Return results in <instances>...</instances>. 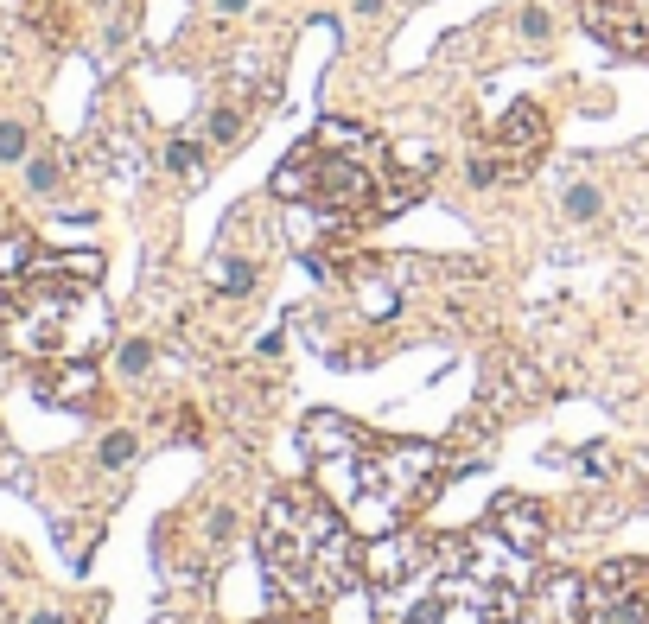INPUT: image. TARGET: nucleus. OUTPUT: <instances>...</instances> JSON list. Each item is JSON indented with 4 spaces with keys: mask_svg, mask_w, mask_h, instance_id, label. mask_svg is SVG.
<instances>
[{
    "mask_svg": "<svg viewBox=\"0 0 649 624\" xmlns=\"http://www.w3.org/2000/svg\"><path fill=\"white\" fill-rule=\"evenodd\" d=\"M529 561L497 523L471 535L389 529L363 548L376 624H516Z\"/></svg>",
    "mask_w": 649,
    "mask_h": 624,
    "instance_id": "f257e3e1",
    "label": "nucleus"
},
{
    "mask_svg": "<svg viewBox=\"0 0 649 624\" xmlns=\"http://www.w3.org/2000/svg\"><path fill=\"white\" fill-rule=\"evenodd\" d=\"M255 554H261V574L274 580V593L300 618L325 612L331 599H344L363 580L357 529H350V516L331 504L319 484H280L261 504Z\"/></svg>",
    "mask_w": 649,
    "mask_h": 624,
    "instance_id": "f03ea898",
    "label": "nucleus"
},
{
    "mask_svg": "<svg viewBox=\"0 0 649 624\" xmlns=\"http://www.w3.org/2000/svg\"><path fill=\"white\" fill-rule=\"evenodd\" d=\"M433 465H440V453L420 440H376V433H363L350 453L319 459V491L350 516V529L376 542V535L408 523V510L427 497Z\"/></svg>",
    "mask_w": 649,
    "mask_h": 624,
    "instance_id": "7ed1b4c3",
    "label": "nucleus"
},
{
    "mask_svg": "<svg viewBox=\"0 0 649 624\" xmlns=\"http://www.w3.org/2000/svg\"><path fill=\"white\" fill-rule=\"evenodd\" d=\"M102 332V306L90 274L45 268L0 293V344L20 357H90V338Z\"/></svg>",
    "mask_w": 649,
    "mask_h": 624,
    "instance_id": "20e7f679",
    "label": "nucleus"
},
{
    "mask_svg": "<svg viewBox=\"0 0 649 624\" xmlns=\"http://www.w3.org/2000/svg\"><path fill=\"white\" fill-rule=\"evenodd\" d=\"M280 198H300L325 217H363L382 211V179H376V147L363 128L344 121H319L306 147H293L274 172Z\"/></svg>",
    "mask_w": 649,
    "mask_h": 624,
    "instance_id": "39448f33",
    "label": "nucleus"
},
{
    "mask_svg": "<svg viewBox=\"0 0 649 624\" xmlns=\"http://www.w3.org/2000/svg\"><path fill=\"white\" fill-rule=\"evenodd\" d=\"M541 147H548V115L535 109V102H516L510 115L490 128V147L471 160V185H497V179H522Z\"/></svg>",
    "mask_w": 649,
    "mask_h": 624,
    "instance_id": "423d86ee",
    "label": "nucleus"
},
{
    "mask_svg": "<svg viewBox=\"0 0 649 624\" xmlns=\"http://www.w3.org/2000/svg\"><path fill=\"white\" fill-rule=\"evenodd\" d=\"M580 624H649V561H605L580 586Z\"/></svg>",
    "mask_w": 649,
    "mask_h": 624,
    "instance_id": "0eeeda50",
    "label": "nucleus"
},
{
    "mask_svg": "<svg viewBox=\"0 0 649 624\" xmlns=\"http://www.w3.org/2000/svg\"><path fill=\"white\" fill-rule=\"evenodd\" d=\"M580 20L605 51L649 64V0H580Z\"/></svg>",
    "mask_w": 649,
    "mask_h": 624,
    "instance_id": "6e6552de",
    "label": "nucleus"
},
{
    "mask_svg": "<svg viewBox=\"0 0 649 624\" xmlns=\"http://www.w3.org/2000/svg\"><path fill=\"white\" fill-rule=\"evenodd\" d=\"M96 389H102V376H96L90 357H51V370L39 383V395L51 408H83V402H96Z\"/></svg>",
    "mask_w": 649,
    "mask_h": 624,
    "instance_id": "1a4fd4ad",
    "label": "nucleus"
},
{
    "mask_svg": "<svg viewBox=\"0 0 649 624\" xmlns=\"http://www.w3.org/2000/svg\"><path fill=\"white\" fill-rule=\"evenodd\" d=\"M490 523L510 535V542H516L522 554H541V542H548V516H541V510L529 504V497H503Z\"/></svg>",
    "mask_w": 649,
    "mask_h": 624,
    "instance_id": "9d476101",
    "label": "nucleus"
},
{
    "mask_svg": "<svg viewBox=\"0 0 649 624\" xmlns=\"http://www.w3.org/2000/svg\"><path fill=\"white\" fill-rule=\"evenodd\" d=\"M242 128H249V109H242V102H217L210 121H204V141L210 147H230V141H242Z\"/></svg>",
    "mask_w": 649,
    "mask_h": 624,
    "instance_id": "9b49d317",
    "label": "nucleus"
},
{
    "mask_svg": "<svg viewBox=\"0 0 649 624\" xmlns=\"http://www.w3.org/2000/svg\"><path fill=\"white\" fill-rule=\"evenodd\" d=\"M32 268V236H0V287H13V274Z\"/></svg>",
    "mask_w": 649,
    "mask_h": 624,
    "instance_id": "f8f14e48",
    "label": "nucleus"
},
{
    "mask_svg": "<svg viewBox=\"0 0 649 624\" xmlns=\"http://www.w3.org/2000/svg\"><path fill=\"white\" fill-rule=\"evenodd\" d=\"M560 211H567L573 223H592V217L605 211V192H599V185H567V198H560Z\"/></svg>",
    "mask_w": 649,
    "mask_h": 624,
    "instance_id": "ddd939ff",
    "label": "nucleus"
},
{
    "mask_svg": "<svg viewBox=\"0 0 649 624\" xmlns=\"http://www.w3.org/2000/svg\"><path fill=\"white\" fill-rule=\"evenodd\" d=\"M134 453H140V440H134V433H128V427H115V433H109V440H102V453H96V459H102V465H109V472H121V465H128Z\"/></svg>",
    "mask_w": 649,
    "mask_h": 624,
    "instance_id": "4468645a",
    "label": "nucleus"
},
{
    "mask_svg": "<svg viewBox=\"0 0 649 624\" xmlns=\"http://www.w3.org/2000/svg\"><path fill=\"white\" fill-rule=\"evenodd\" d=\"M166 166L179 172V179H198V172H204V147L198 141H172L166 147Z\"/></svg>",
    "mask_w": 649,
    "mask_h": 624,
    "instance_id": "2eb2a0df",
    "label": "nucleus"
},
{
    "mask_svg": "<svg viewBox=\"0 0 649 624\" xmlns=\"http://www.w3.org/2000/svg\"><path fill=\"white\" fill-rule=\"evenodd\" d=\"M26 153H32V128H26V121H0V160H26Z\"/></svg>",
    "mask_w": 649,
    "mask_h": 624,
    "instance_id": "dca6fc26",
    "label": "nucleus"
},
{
    "mask_svg": "<svg viewBox=\"0 0 649 624\" xmlns=\"http://www.w3.org/2000/svg\"><path fill=\"white\" fill-rule=\"evenodd\" d=\"M58 179H64V166L51 160V153H39V160L26 166V185H32V192H39V198H51V192H58Z\"/></svg>",
    "mask_w": 649,
    "mask_h": 624,
    "instance_id": "f3484780",
    "label": "nucleus"
},
{
    "mask_svg": "<svg viewBox=\"0 0 649 624\" xmlns=\"http://www.w3.org/2000/svg\"><path fill=\"white\" fill-rule=\"evenodd\" d=\"M115 363H121V376H147V370H153V344H147V338H128V344L115 351Z\"/></svg>",
    "mask_w": 649,
    "mask_h": 624,
    "instance_id": "a211bd4d",
    "label": "nucleus"
},
{
    "mask_svg": "<svg viewBox=\"0 0 649 624\" xmlns=\"http://www.w3.org/2000/svg\"><path fill=\"white\" fill-rule=\"evenodd\" d=\"M548 32H554V13H548V7H522V39H529V45H548Z\"/></svg>",
    "mask_w": 649,
    "mask_h": 624,
    "instance_id": "6ab92c4d",
    "label": "nucleus"
},
{
    "mask_svg": "<svg viewBox=\"0 0 649 624\" xmlns=\"http://www.w3.org/2000/svg\"><path fill=\"white\" fill-rule=\"evenodd\" d=\"M217 281L230 287V293H249V287H255V268H242V262H223V268H217Z\"/></svg>",
    "mask_w": 649,
    "mask_h": 624,
    "instance_id": "aec40b11",
    "label": "nucleus"
},
{
    "mask_svg": "<svg viewBox=\"0 0 649 624\" xmlns=\"http://www.w3.org/2000/svg\"><path fill=\"white\" fill-rule=\"evenodd\" d=\"M382 7H389V0H357V13H363V20H376Z\"/></svg>",
    "mask_w": 649,
    "mask_h": 624,
    "instance_id": "412c9836",
    "label": "nucleus"
},
{
    "mask_svg": "<svg viewBox=\"0 0 649 624\" xmlns=\"http://www.w3.org/2000/svg\"><path fill=\"white\" fill-rule=\"evenodd\" d=\"M255 0H217V13H249Z\"/></svg>",
    "mask_w": 649,
    "mask_h": 624,
    "instance_id": "4be33fe9",
    "label": "nucleus"
},
{
    "mask_svg": "<svg viewBox=\"0 0 649 624\" xmlns=\"http://www.w3.org/2000/svg\"><path fill=\"white\" fill-rule=\"evenodd\" d=\"M32 624H70L64 612H39V618H32Z\"/></svg>",
    "mask_w": 649,
    "mask_h": 624,
    "instance_id": "5701e85b",
    "label": "nucleus"
}]
</instances>
